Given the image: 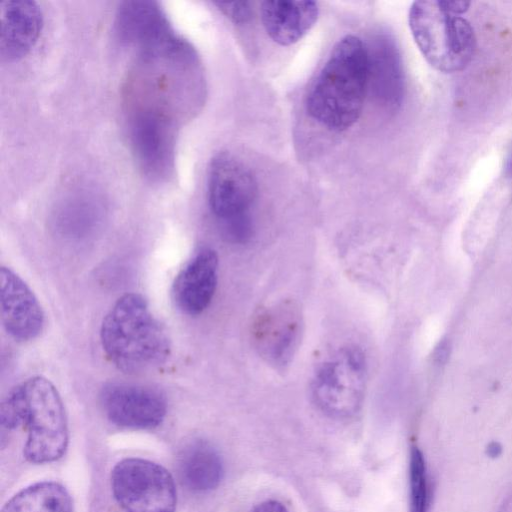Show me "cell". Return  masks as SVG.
Masks as SVG:
<instances>
[{
	"label": "cell",
	"mask_w": 512,
	"mask_h": 512,
	"mask_svg": "<svg viewBox=\"0 0 512 512\" xmlns=\"http://www.w3.org/2000/svg\"><path fill=\"white\" fill-rule=\"evenodd\" d=\"M116 34L121 42L140 44L142 48L162 43L174 33L154 1H126L116 14Z\"/></svg>",
	"instance_id": "obj_14"
},
{
	"label": "cell",
	"mask_w": 512,
	"mask_h": 512,
	"mask_svg": "<svg viewBox=\"0 0 512 512\" xmlns=\"http://www.w3.org/2000/svg\"><path fill=\"white\" fill-rule=\"evenodd\" d=\"M501 453V446L493 442L488 446V454L492 457L498 456Z\"/></svg>",
	"instance_id": "obj_23"
},
{
	"label": "cell",
	"mask_w": 512,
	"mask_h": 512,
	"mask_svg": "<svg viewBox=\"0 0 512 512\" xmlns=\"http://www.w3.org/2000/svg\"><path fill=\"white\" fill-rule=\"evenodd\" d=\"M1 512H73V501L62 484L42 481L17 492Z\"/></svg>",
	"instance_id": "obj_18"
},
{
	"label": "cell",
	"mask_w": 512,
	"mask_h": 512,
	"mask_svg": "<svg viewBox=\"0 0 512 512\" xmlns=\"http://www.w3.org/2000/svg\"><path fill=\"white\" fill-rule=\"evenodd\" d=\"M177 472L180 482L189 491L206 493L220 484L224 474L223 461L211 443L194 440L180 450Z\"/></svg>",
	"instance_id": "obj_17"
},
{
	"label": "cell",
	"mask_w": 512,
	"mask_h": 512,
	"mask_svg": "<svg viewBox=\"0 0 512 512\" xmlns=\"http://www.w3.org/2000/svg\"><path fill=\"white\" fill-rule=\"evenodd\" d=\"M100 340L107 358L127 373L156 367L170 355L166 329L138 293L117 299L103 318Z\"/></svg>",
	"instance_id": "obj_3"
},
{
	"label": "cell",
	"mask_w": 512,
	"mask_h": 512,
	"mask_svg": "<svg viewBox=\"0 0 512 512\" xmlns=\"http://www.w3.org/2000/svg\"><path fill=\"white\" fill-rule=\"evenodd\" d=\"M439 4L445 11L458 16L465 13L470 6L465 1H439Z\"/></svg>",
	"instance_id": "obj_22"
},
{
	"label": "cell",
	"mask_w": 512,
	"mask_h": 512,
	"mask_svg": "<svg viewBox=\"0 0 512 512\" xmlns=\"http://www.w3.org/2000/svg\"><path fill=\"white\" fill-rule=\"evenodd\" d=\"M261 20L268 36L282 46L298 42L316 23L319 8L314 1H263Z\"/></svg>",
	"instance_id": "obj_15"
},
{
	"label": "cell",
	"mask_w": 512,
	"mask_h": 512,
	"mask_svg": "<svg viewBox=\"0 0 512 512\" xmlns=\"http://www.w3.org/2000/svg\"><path fill=\"white\" fill-rule=\"evenodd\" d=\"M250 512H288V510L280 501L270 499L258 503Z\"/></svg>",
	"instance_id": "obj_21"
},
{
	"label": "cell",
	"mask_w": 512,
	"mask_h": 512,
	"mask_svg": "<svg viewBox=\"0 0 512 512\" xmlns=\"http://www.w3.org/2000/svg\"><path fill=\"white\" fill-rule=\"evenodd\" d=\"M366 383V356L360 347L347 345L317 368L311 382L312 399L325 415L347 419L361 409Z\"/></svg>",
	"instance_id": "obj_5"
},
{
	"label": "cell",
	"mask_w": 512,
	"mask_h": 512,
	"mask_svg": "<svg viewBox=\"0 0 512 512\" xmlns=\"http://www.w3.org/2000/svg\"><path fill=\"white\" fill-rule=\"evenodd\" d=\"M369 83L367 46L354 35H346L333 47L313 82L306 109L331 131H344L359 119Z\"/></svg>",
	"instance_id": "obj_2"
},
{
	"label": "cell",
	"mask_w": 512,
	"mask_h": 512,
	"mask_svg": "<svg viewBox=\"0 0 512 512\" xmlns=\"http://www.w3.org/2000/svg\"><path fill=\"white\" fill-rule=\"evenodd\" d=\"M369 60V83L375 99L380 105L395 109L403 98L404 78L400 55L387 38H377L372 47H367Z\"/></svg>",
	"instance_id": "obj_16"
},
{
	"label": "cell",
	"mask_w": 512,
	"mask_h": 512,
	"mask_svg": "<svg viewBox=\"0 0 512 512\" xmlns=\"http://www.w3.org/2000/svg\"><path fill=\"white\" fill-rule=\"evenodd\" d=\"M176 129L163 113L134 108L129 119V138L134 157L145 176L165 179L174 166Z\"/></svg>",
	"instance_id": "obj_8"
},
{
	"label": "cell",
	"mask_w": 512,
	"mask_h": 512,
	"mask_svg": "<svg viewBox=\"0 0 512 512\" xmlns=\"http://www.w3.org/2000/svg\"><path fill=\"white\" fill-rule=\"evenodd\" d=\"M111 490L124 512H175L173 476L162 465L139 457L124 458L111 470Z\"/></svg>",
	"instance_id": "obj_6"
},
{
	"label": "cell",
	"mask_w": 512,
	"mask_h": 512,
	"mask_svg": "<svg viewBox=\"0 0 512 512\" xmlns=\"http://www.w3.org/2000/svg\"><path fill=\"white\" fill-rule=\"evenodd\" d=\"M218 256L200 249L178 272L172 285L173 300L183 313L196 316L211 304L218 282Z\"/></svg>",
	"instance_id": "obj_12"
},
{
	"label": "cell",
	"mask_w": 512,
	"mask_h": 512,
	"mask_svg": "<svg viewBox=\"0 0 512 512\" xmlns=\"http://www.w3.org/2000/svg\"><path fill=\"white\" fill-rule=\"evenodd\" d=\"M508 170H509L510 174L512 175V157L509 160Z\"/></svg>",
	"instance_id": "obj_24"
},
{
	"label": "cell",
	"mask_w": 512,
	"mask_h": 512,
	"mask_svg": "<svg viewBox=\"0 0 512 512\" xmlns=\"http://www.w3.org/2000/svg\"><path fill=\"white\" fill-rule=\"evenodd\" d=\"M100 398L106 417L120 428L151 430L166 417L165 397L148 386L113 382L103 387Z\"/></svg>",
	"instance_id": "obj_9"
},
{
	"label": "cell",
	"mask_w": 512,
	"mask_h": 512,
	"mask_svg": "<svg viewBox=\"0 0 512 512\" xmlns=\"http://www.w3.org/2000/svg\"><path fill=\"white\" fill-rule=\"evenodd\" d=\"M1 319L5 331L16 341L27 342L42 332L43 309L27 283L12 269H0Z\"/></svg>",
	"instance_id": "obj_11"
},
{
	"label": "cell",
	"mask_w": 512,
	"mask_h": 512,
	"mask_svg": "<svg viewBox=\"0 0 512 512\" xmlns=\"http://www.w3.org/2000/svg\"><path fill=\"white\" fill-rule=\"evenodd\" d=\"M44 25L42 9L31 0H8L0 5V57L17 61L36 44Z\"/></svg>",
	"instance_id": "obj_13"
},
{
	"label": "cell",
	"mask_w": 512,
	"mask_h": 512,
	"mask_svg": "<svg viewBox=\"0 0 512 512\" xmlns=\"http://www.w3.org/2000/svg\"><path fill=\"white\" fill-rule=\"evenodd\" d=\"M409 27L420 52L436 70L453 73L465 69L476 49L471 24L445 11L439 1H415L408 15Z\"/></svg>",
	"instance_id": "obj_4"
},
{
	"label": "cell",
	"mask_w": 512,
	"mask_h": 512,
	"mask_svg": "<svg viewBox=\"0 0 512 512\" xmlns=\"http://www.w3.org/2000/svg\"><path fill=\"white\" fill-rule=\"evenodd\" d=\"M410 512H427L428 482L422 452L412 447L409 459Z\"/></svg>",
	"instance_id": "obj_19"
},
{
	"label": "cell",
	"mask_w": 512,
	"mask_h": 512,
	"mask_svg": "<svg viewBox=\"0 0 512 512\" xmlns=\"http://www.w3.org/2000/svg\"><path fill=\"white\" fill-rule=\"evenodd\" d=\"M215 5L234 23L242 24L251 19L252 9L250 2H216Z\"/></svg>",
	"instance_id": "obj_20"
},
{
	"label": "cell",
	"mask_w": 512,
	"mask_h": 512,
	"mask_svg": "<svg viewBox=\"0 0 512 512\" xmlns=\"http://www.w3.org/2000/svg\"><path fill=\"white\" fill-rule=\"evenodd\" d=\"M0 426L2 438L24 430L23 456L30 463L57 461L67 450L65 407L57 388L43 376H31L10 389L0 405Z\"/></svg>",
	"instance_id": "obj_1"
},
{
	"label": "cell",
	"mask_w": 512,
	"mask_h": 512,
	"mask_svg": "<svg viewBox=\"0 0 512 512\" xmlns=\"http://www.w3.org/2000/svg\"><path fill=\"white\" fill-rule=\"evenodd\" d=\"M303 331L298 306L284 301L263 310L256 317L252 336L259 354L271 365L284 367L292 360Z\"/></svg>",
	"instance_id": "obj_10"
},
{
	"label": "cell",
	"mask_w": 512,
	"mask_h": 512,
	"mask_svg": "<svg viewBox=\"0 0 512 512\" xmlns=\"http://www.w3.org/2000/svg\"><path fill=\"white\" fill-rule=\"evenodd\" d=\"M258 192L252 171L229 152H219L210 160L207 195L210 209L220 225L250 216Z\"/></svg>",
	"instance_id": "obj_7"
}]
</instances>
